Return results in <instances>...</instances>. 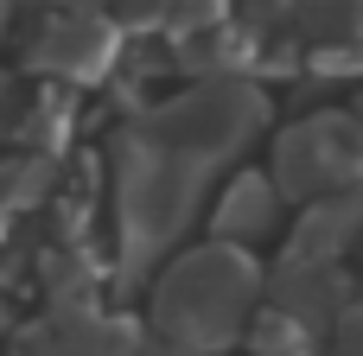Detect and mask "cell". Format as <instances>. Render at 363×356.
<instances>
[{"label": "cell", "instance_id": "cell-10", "mask_svg": "<svg viewBox=\"0 0 363 356\" xmlns=\"http://www.w3.org/2000/svg\"><path fill=\"white\" fill-rule=\"evenodd\" d=\"M0 25H6V0H0Z\"/></svg>", "mask_w": 363, "mask_h": 356}, {"label": "cell", "instance_id": "cell-7", "mask_svg": "<svg viewBox=\"0 0 363 356\" xmlns=\"http://www.w3.org/2000/svg\"><path fill=\"white\" fill-rule=\"evenodd\" d=\"M108 6H115L128 25H140V19H172V6H179V0H108Z\"/></svg>", "mask_w": 363, "mask_h": 356}, {"label": "cell", "instance_id": "cell-8", "mask_svg": "<svg viewBox=\"0 0 363 356\" xmlns=\"http://www.w3.org/2000/svg\"><path fill=\"white\" fill-rule=\"evenodd\" d=\"M338 356H363V306L338 325Z\"/></svg>", "mask_w": 363, "mask_h": 356}, {"label": "cell", "instance_id": "cell-4", "mask_svg": "<svg viewBox=\"0 0 363 356\" xmlns=\"http://www.w3.org/2000/svg\"><path fill=\"white\" fill-rule=\"evenodd\" d=\"M268 223H274V185L268 178H236L223 210H217V236H249L255 242Z\"/></svg>", "mask_w": 363, "mask_h": 356}, {"label": "cell", "instance_id": "cell-6", "mask_svg": "<svg viewBox=\"0 0 363 356\" xmlns=\"http://www.w3.org/2000/svg\"><path fill=\"white\" fill-rule=\"evenodd\" d=\"M249 344L262 356H306V325L294 312H262V325H255Z\"/></svg>", "mask_w": 363, "mask_h": 356}, {"label": "cell", "instance_id": "cell-2", "mask_svg": "<svg viewBox=\"0 0 363 356\" xmlns=\"http://www.w3.org/2000/svg\"><path fill=\"white\" fill-rule=\"evenodd\" d=\"M357 121H306L281 140V185L287 191H319L357 172Z\"/></svg>", "mask_w": 363, "mask_h": 356}, {"label": "cell", "instance_id": "cell-9", "mask_svg": "<svg viewBox=\"0 0 363 356\" xmlns=\"http://www.w3.org/2000/svg\"><path fill=\"white\" fill-rule=\"evenodd\" d=\"M13 356H51V344H45V331H38V338H26V344H13Z\"/></svg>", "mask_w": 363, "mask_h": 356}, {"label": "cell", "instance_id": "cell-5", "mask_svg": "<svg viewBox=\"0 0 363 356\" xmlns=\"http://www.w3.org/2000/svg\"><path fill=\"white\" fill-rule=\"evenodd\" d=\"M300 32L319 38V45H345L363 32V0H313L300 13Z\"/></svg>", "mask_w": 363, "mask_h": 356}, {"label": "cell", "instance_id": "cell-1", "mask_svg": "<svg viewBox=\"0 0 363 356\" xmlns=\"http://www.w3.org/2000/svg\"><path fill=\"white\" fill-rule=\"evenodd\" d=\"M249 287H255V274H249L242 255H230V248L185 255L166 274V287H160V325H166V338L191 344V350L198 344H223L236 331V318H242Z\"/></svg>", "mask_w": 363, "mask_h": 356}, {"label": "cell", "instance_id": "cell-3", "mask_svg": "<svg viewBox=\"0 0 363 356\" xmlns=\"http://www.w3.org/2000/svg\"><path fill=\"white\" fill-rule=\"evenodd\" d=\"M38 51L64 76H96L108 64V25H96V13H57L51 32L38 38Z\"/></svg>", "mask_w": 363, "mask_h": 356}]
</instances>
